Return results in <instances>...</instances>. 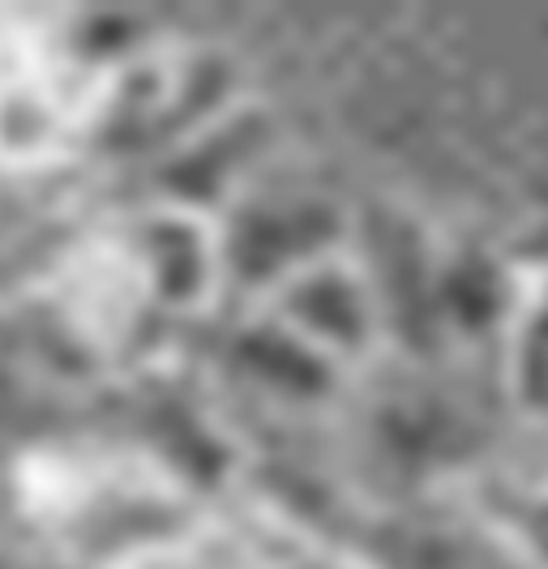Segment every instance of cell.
<instances>
[{
	"instance_id": "obj_1",
	"label": "cell",
	"mask_w": 548,
	"mask_h": 569,
	"mask_svg": "<svg viewBox=\"0 0 548 569\" xmlns=\"http://www.w3.org/2000/svg\"><path fill=\"white\" fill-rule=\"evenodd\" d=\"M78 103L73 64L43 39H0V138L22 146L52 142Z\"/></svg>"
}]
</instances>
